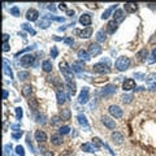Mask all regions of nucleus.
<instances>
[{"label":"nucleus","mask_w":156,"mask_h":156,"mask_svg":"<svg viewBox=\"0 0 156 156\" xmlns=\"http://www.w3.org/2000/svg\"><path fill=\"white\" fill-rule=\"evenodd\" d=\"M114 66H116V69L117 70H120V72L126 70V69L130 66V59L126 57V56L119 57V59L116 60V62H114Z\"/></svg>","instance_id":"f257e3e1"},{"label":"nucleus","mask_w":156,"mask_h":156,"mask_svg":"<svg viewBox=\"0 0 156 156\" xmlns=\"http://www.w3.org/2000/svg\"><path fill=\"white\" fill-rule=\"evenodd\" d=\"M60 70H61L62 76H64V78H65L66 81H73L74 78V74H73V70H72V68H69L68 64H66L65 61L60 62Z\"/></svg>","instance_id":"f03ea898"},{"label":"nucleus","mask_w":156,"mask_h":156,"mask_svg":"<svg viewBox=\"0 0 156 156\" xmlns=\"http://www.w3.org/2000/svg\"><path fill=\"white\" fill-rule=\"evenodd\" d=\"M92 69L95 73H99V74H108L111 72V66L104 64V62H98V64H95V65L92 66Z\"/></svg>","instance_id":"7ed1b4c3"},{"label":"nucleus","mask_w":156,"mask_h":156,"mask_svg":"<svg viewBox=\"0 0 156 156\" xmlns=\"http://www.w3.org/2000/svg\"><path fill=\"white\" fill-rule=\"evenodd\" d=\"M87 52H88V55H90L91 57H95V56H98V55L102 54V47H100L99 43H91V44L88 46Z\"/></svg>","instance_id":"20e7f679"},{"label":"nucleus","mask_w":156,"mask_h":156,"mask_svg":"<svg viewBox=\"0 0 156 156\" xmlns=\"http://www.w3.org/2000/svg\"><path fill=\"white\" fill-rule=\"evenodd\" d=\"M34 61H35V57L33 56V55H25V56L21 57L20 64L22 66H25V68H27V66L33 65V64H34Z\"/></svg>","instance_id":"39448f33"},{"label":"nucleus","mask_w":156,"mask_h":156,"mask_svg":"<svg viewBox=\"0 0 156 156\" xmlns=\"http://www.w3.org/2000/svg\"><path fill=\"white\" fill-rule=\"evenodd\" d=\"M108 111H109L111 116L114 117V119H120V117H122V114H124L122 109L119 107V105H111V107L108 108Z\"/></svg>","instance_id":"423d86ee"},{"label":"nucleus","mask_w":156,"mask_h":156,"mask_svg":"<svg viewBox=\"0 0 156 156\" xmlns=\"http://www.w3.org/2000/svg\"><path fill=\"white\" fill-rule=\"evenodd\" d=\"M114 92H116V85H107L102 88L100 95L102 96H109V95H112Z\"/></svg>","instance_id":"0eeeda50"},{"label":"nucleus","mask_w":156,"mask_h":156,"mask_svg":"<svg viewBox=\"0 0 156 156\" xmlns=\"http://www.w3.org/2000/svg\"><path fill=\"white\" fill-rule=\"evenodd\" d=\"M39 18V12L37 9H29L26 12V20L30 21V22H35V21Z\"/></svg>","instance_id":"6e6552de"},{"label":"nucleus","mask_w":156,"mask_h":156,"mask_svg":"<svg viewBox=\"0 0 156 156\" xmlns=\"http://www.w3.org/2000/svg\"><path fill=\"white\" fill-rule=\"evenodd\" d=\"M88 102V87H83L78 96V103L80 104H86Z\"/></svg>","instance_id":"1a4fd4ad"},{"label":"nucleus","mask_w":156,"mask_h":156,"mask_svg":"<svg viewBox=\"0 0 156 156\" xmlns=\"http://www.w3.org/2000/svg\"><path fill=\"white\" fill-rule=\"evenodd\" d=\"M102 122L104 124V126H107V128L111 129V130H113V129L116 128V122H114V120H112L111 117H108V116H103Z\"/></svg>","instance_id":"9d476101"},{"label":"nucleus","mask_w":156,"mask_h":156,"mask_svg":"<svg viewBox=\"0 0 156 156\" xmlns=\"http://www.w3.org/2000/svg\"><path fill=\"white\" fill-rule=\"evenodd\" d=\"M122 88L124 91H129V90H135V81L133 78H128V80H125L124 83H122Z\"/></svg>","instance_id":"9b49d317"},{"label":"nucleus","mask_w":156,"mask_h":156,"mask_svg":"<svg viewBox=\"0 0 156 156\" xmlns=\"http://www.w3.org/2000/svg\"><path fill=\"white\" fill-rule=\"evenodd\" d=\"M76 34H78L82 39H87V38L91 37V34H92V29L91 27H86L83 29V30H76Z\"/></svg>","instance_id":"f8f14e48"},{"label":"nucleus","mask_w":156,"mask_h":156,"mask_svg":"<svg viewBox=\"0 0 156 156\" xmlns=\"http://www.w3.org/2000/svg\"><path fill=\"white\" fill-rule=\"evenodd\" d=\"M3 72L5 76H8L9 78H11V80L13 78V72H12V69H11V65H9L8 60H5V59L3 60Z\"/></svg>","instance_id":"ddd939ff"},{"label":"nucleus","mask_w":156,"mask_h":156,"mask_svg":"<svg viewBox=\"0 0 156 156\" xmlns=\"http://www.w3.org/2000/svg\"><path fill=\"white\" fill-rule=\"evenodd\" d=\"M91 22H92V18H91V16L88 13H83L82 16L80 17V23L83 26H90Z\"/></svg>","instance_id":"4468645a"},{"label":"nucleus","mask_w":156,"mask_h":156,"mask_svg":"<svg viewBox=\"0 0 156 156\" xmlns=\"http://www.w3.org/2000/svg\"><path fill=\"white\" fill-rule=\"evenodd\" d=\"M112 142H113L114 145H121V143L124 142V135H122L121 133H119V131L112 133Z\"/></svg>","instance_id":"2eb2a0df"},{"label":"nucleus","mask_w":156,"mask_h":156,"mask_svg":"<svg viewBox=\"0 0 156 156\" xmlns=\"http://www.w3.org/2000/svg\"><path fill=\"white\" fill-rule=\"evenodd\" d=\"M62 142H64V139H62V135L60 133L54 134L51 137V143L54 146H60V145H62Z\"/></svg>","instance_id":"dca6fc26"},{"label":"nucleus","mask_w":156,"mask_h":156,"mask_svg":"<svg viewBox=\"0 0 156 156\" xmlns=\"http://www.w3.org/2000/svg\"><path fill=\"white\" fill-rule=\"evenodd\" d=\"M35 141H38L39 143H44L47 141V134L43 130H37L35 131Z\"/></svg>","instance_id":"f3484780"},{"label":"nucleus","mask_w":156,"mask_h":156,"mask_svg":"<svg viewBox=\"0 0 156 156\" xmlns=\"http://www.w3.org/2000/svg\"><path fill=\"white\" fill-rule=\"evenodd\" d=\"M124 11H122V9H116V11H114V13H113V20L116 21L117 23L119 22H122V21H124V18H125V16H124Z\"/></svg>","instance_id":"a211bd4d"},{"label":"nucleus","mask_w":156,"mask_h":156,"mask_svg":"<svg viewBox=\"0 0 156 156\" xmlns=\"http://www.w3.org/2000/svg\"><path fill=\"white\" fill-rule=\"evenodd\" d=\"M50 25H51V18L48 17V14L44 16V17H42V21H39V23H38V26H39L40 29H47Z\"/></svg>","instance_id":"6ab92c4d"},{"label":"nucleus","mask_w":156,"mask_h":156,"mask_svg":"<svg viewBox=\"0 0 156 156\" xmlns=\"http://www.w3.org/2000/svg\"><path fill=\"white\" fill-rule=\"evenodd\" d=\"M117 30V22L114 20L109 21L107 23V33L108 34H114V31Z\"/></svg>","instance_id":"aec40b11"},{"label":"nucleus","mask_w":156,"mask_h":156,"mask_svg":"<svg viewBox=\"0 0 156 156\" xmlns=\"http://www.w3.org/2000/svg\"><path fill=\"white\" fill-rule=\"evenodd\" d=\"M56 96H57V103H59V104H64V103L66 102V98H68L66 96V94L61 90H57Z\"/></svg>","instance_id":"412c9836"},{"label":"nucleus","mask_w":156,"mask_h":156,"mask_svg":"<svg viewBox=\"0 0 156 156\" xmlns=\"http://www.w3.org/2000/svg\"><path fill=\"white\" fill-rule=\"evenodd\" d=\"M77 119H78V122H80V124L82 125V126H85V129H86V130H88V128H90V126H88L87 119H86V116H85V114L80 113V114H78V116H77Z\"/></svg>","instance_id":"4be33fe9"},{"label":"nucleus","mask_w":156,"mask_h":156,"mask_svg":"<svg viewBox=\"0 0 156 156\" xmlns=\"http://www.w3.org/2000/svg\"><path fill=\"white\" fill-rule=\"evenodd\" d=\"M81 148H82V151H85V152H95V151L98 150L92 143H85V145L81 146Z\"/></svg>","instance_id":"5701e85b"},{"label":"nucleus","mask_w":156,"mask_h":156,"mask_svg":"<svg viewBox=\"0 0 156 156\" xmlns=\"http://www.w3.org/2000/svg\"><path fill=\"white\" fill-rule=\"evenodd\" d=\"M124 8H125V11L128 12V13H133V12H135L137 9H138V5L134 4V3H126L124 5Z\"/></svg>","instance_id":"b1692460"},{"label":"nucleus","mask_w":156,"mask_h":156,"mask_svg":"<svg viewBox=\"0 0 156 156\" xmlns=\"http://www.w3.org/2000/svg\"><path fill=\"white\" fill-rule=\"evenodd\" d=\"M77 55H78V57H80L81 60H83V61H88L90 60V55H88L87 51H85V50H80V51L77 52Z\"/></svg>","instance_id":"393cba45"},{"label":"nucleus","mask_w":156,"mask_h":156,"mask_svg":"<svg viewBox=\"0 0 156 156\" xmlns=\"http://www.w3.org/2000/svg\"><path fill=\"white\" fill-rule=\"evenodd\" d=\"M42 69L46 72V73L52 72V62L50 61V60H44V61L42 62Z\"/></svg>","instance_id":"a878e982"},{"label":"nucleus","mask_w":156,"mask_h":156,"mask_svg":"<svg viewBox=\"0 0 156 156\" xmlns=\"http://www.w3.org/2000/svg\"><path fill=\"white\" fill-rule=\"evenodd\" d=\"M70 109H68V108H64V109H61V113H60V117H61L62 120H65V121H68V120H70Z\"/></svg>","instance_id":"bb28decb"},{"label":"nucleus","mask_w":156,"mask_h":156,"mask_svg":"<svg viewBox=\"0 0 156 156\" xmlns=\"http://www.w3.org/2000/svg\"><path fill=\"white\" fill-rule=\"evenodd\" d=\"M117 8V4H114V5H112L111 8H108V9H105L104 12H103V14H102V18L103 20H107L109 16L112 14V12H113V9H116Z\"/></svg>","instance_id":"cd10ccee"},{"label":"nucleus","mask_w":156,"mask_h":156,"mask_svg":"<svg viewBox=\"0 0 156 156\" xmlns=\"http://www.w3.org/2000/svg\"><path fill=\"white\" fill-rule=\"evenodd\" d=\"M95 38H96V40L99 43H102V42H104L105 39H107V35H105V33H104V30H99L96 33V35H95Z\"/></svg>","instance_id":"c85d7f7f"},{"label":"nucleus","mask_w":156,"mask_h":156,"mask_svg":"<svg viewBox=\"0 0 156 156\" xmlns=\"http://www.w3.org/2000/svg\"><path fill=\"white\" fill-rule=\"evenodd\" d=\"M148 56V51L146 48H143V50H141V51L137 54V57H138V60H141V61H145L146 60V57Z\"/></svg>","instance_id":"c756f323"},{"label":"nucleus","mask_w":156,"mask_h":156,"mask_svg":"<svg viewBox=\"0 0 156 156\" xmlns=\"http://www.w3.org/2000/svg\"><path fill=\"white\" fill-rule=\"evenodd\" d=\"M17 77H18V80L20 81H25L30 77V73H29V72H18Z\"/></svg>","instance_id":"7c9ffc66"},{"label":"nucleus","mask_w":156,"mask_h":156,"mask_svg":"<svg viewBox=\"0 0 156 156\" xmlns=\"http://www.w3.org/2000/svg\"><path fill=\"white\" fill-rule=\"evenodd\" d=\"M66 86H68V88H69V91H70V94H76V83L73 82V81H66Z\"/></svg>","instance_id":"2f4dec72"},{"label":"nucleus","mask_w":156,"mask_h":156,"mask_svg":"<svg viewBox=\"0 0 156 156\" xmlns=\"http://www.w3.org/2000/svg\"><path fill=\"white\" fill-rule=\"evenodd\" d=\"M133 98L134 96L131 95V94H128V95H124L121 99H122V103H125V104H129V103L133 102Z\"/></svg>","instance_id":"473e14b6"},{"label":"nucleus","mask_w":156,"mask_h":156,"mask_svg":"<svg viewBox=\"0 0 156 156\" xmlns=\"http://www.w3.org/2000/svg\"><path fill=\"white\" fill-rule=\"evenodd\" d=\"M26 143H27V146H29V148H30L31 152H33V153L37 152V151H35L34 145H33V142H31V138H30V135H29V134H27V137H26Z\"/></svg>","instance_id":"72a5a7b5"},{"label":"nucleus","mask_w":156,"mask_h":156,"mask_svg":"<svg viewBox=\"0 0 156 156\" xmlns=\"http://www.w3.org/2000/svg\"><path fill=\"white\" fill-rule=\"evenodd\" d=\"M31 86H29V85H26V86H23L22 87V95L23 96H29V95H30L31 94Z\"/></svg>","instance_id":"f704fd0d"},{"label":"nucleus","mask_w":156,"mask_h":156,"mask_svg":"<svg viewBox=\"0 0 156 156\" xmlns=\"http://www.w3.org/2000/svg\"><path fill=\"white\" fill-rule=\"evenodd\" d=\"M21 27H22L23 30H26L27 33H30L31 35H35V30H34L33 27H30V26H29L27 23H22V25H21Z\"/></svg>","instance_id":"c9c22d12"},{"label":"nucleus","mask_w":156,"mask_h":156,"mask_svg":"<svg viewBox=\"0 0 156 156\" xmlns=\"http://www.w3.org/2000/svg\"><path fill=\"white\" fill-rule=\"evenodd\" d=\"M61 121H62V119H61V117H59V116H55V117H52V120H51V124H52V126H57V125H60V124H61Z\"/></svg>","instance_id":"e433bc0d"},{"label":"nucleus","mask_w":156,"mask_h":156,"mask_svg":"<svg viewBox=\"0 0 156 156\" xmlns=\"http://www.w3.org/2000/svg\"><path fill=\"white\" fill-rule=\"evenodd\" d=\"M12 146L11 145H5L4 146V156H11L12 155Z\"/></svg>","instance_id":"4c0bfd02"},{"label":"nucleus","mask_w":156,"mask_h":156,"mask_svg":"<svg viewBox=\"0 0 156 156\" xmlns=\"http://www.w3.org/2000/svg\"><path fill=\"white\" fill-rule=\"evenodd\" d=\"M69 131H70V128H69V126H61V128L59 129V133L61 134V135H66V134H69Z\"/></svg>","instance_id":"58836bf2"},{"label":"nucleus","mask_w":156,"mask_h":156,"mask_svg":"<svg viewBox=\"0 0 156 156\" xmlns=\"http://www.w3.org/2000/svg\"><path fill=\"white\" fill-rule=\"evenodd\" d=\"M70 68H72V70H73V73L74 72H76V73H82V70H83V69L81 68L80 64H73Z\"/></svg>","instance_id":"ea45409f"},{"label":"nucleus","mask_w":156,"mask_h":156,"mask_svg":"<svg viewBox=\"0 0 156 156\" xmlns=\"http://www.w3.org/2000/svg\"><path fill=\"white\" fill-rule=\"evenodd\" d=\"M9 12H11V14L14 16V17H18V16H20V9H18V7H12Z\"/></svg>","instance_id":"a19ab883"},{"label":"nucleus","mask_w":156,"mask_h":156,"mask_svg":"<svg viewBox=\"0 0 156 156\" xmlns=\"http://www.w3.org/2000/svg\"><path fill=\"white\" fill-rule=\"evenodd\" d=\"M23 116V112H22V108L21 107H17L16 108V117H17V120H21Z\"/></svg>","instance_id":"79ce46f5"},{"label":"nucleus","mask_w":156,"mask_h":156,"mask_svg":"<svg viewBox=\"0 0 156 156\" xmlns=\"http://www.w3.org/2000/svg\"><path fill=\"white\" fill-rule=\"evenodd\" d=\"M92 145L95 146L96 148H100L103 146V143L100 142V139L99 138H92Z\"/></svg>","instance_id":"37998d69"},{"label":"nucleus","mask_w":156,"mask_h":156,"mask_svg":"<svg viewBox=\"0 0 156 156\" xmlns=\"http://www.w3.org/2000/svg\"><path fill=\"white\" fill-rule=\"evenodd\" d=\"M16 153H17L18 156H25V151H23L22 146H17V147H16Z\"/></svg>","instance_id":"c03bdc74"},{"label":"nucleus","mask_w":156,"mask_h":156,"mask_svg":"<svg viewBox=\"0 0 156 156\" xmlns=\"http://www.w3.org/2000/svg\"><path fill=\"white\" fill-rule=\"evenodd\" d=\"M148 62L150 64H153V62H156V48L152 51V54H151L150 59H148Z\"/></svg>","instance_id":"a18cd8bd"},{"label":"nucleus","mask_w":156,"mask_h":156,"mask_svg":"<svg viewBox=\"0 0 156 156\" xmlns=\"http://www.w3.org/2000/svg\"><path fill=\"white\" fill-rule=\"evenodd\" d=\"M22 130H20V131H17V133H12V138H14V139H20L21 137H22Z\"/></svg>","instance_id":"49530a36"},{"label":"nucleus","mask_w":156,"mask_h":156,"mask_svg":"<svg viewBox=\"0 0 156 156\" xmlns=\"http://www.w3.org/2000/svg\"><path fill=\"white\" fill-rule=\"evenodd\" d=\"M34 47H26V48H23V50H21V51H18L17 54H16V57L17 56H20L21 54H23V52H26V51H30V50H33Z\"/></svg>","instance_id":"de8ad7c7"},{"label":"nucleus","mask_w":156,"mask_h":156,"mask_svg":"<svg viewBox=\"0 0 156 156\" xmlns=\"http://www.w3.org/2000/svg\"><path fill=\"white\" fill-rule=\"evenodd\" d=\"M37 121L39 122V124H44V122H46L44 116H42V114H38V116H37Z\"/></svg>","instance_id":"09e8293b"},{"label":"nucleus","mask_w":156,"mask_h":156,"mask_svg":"<svg viewBox=\"0 0 156 156\" xmlns=\"http://www.w3.org/2000/svg\"><path fill=\"white\" fill-rule=\"evenodd\" d=\"M57 54H59L57 48H56V47H52V50H51V57H57Z\"/></svg>","instance_id":"8fccbe9b"},{"label":"nucleus","mask_w":156,"mask_h":156,"mask_svg":"<svg viewBox=\"0 0 156 156\" xmlns=\"http://www.w3.org/2000/svg\"><path fill=\"white\" fill-rule=\"evenodd\" d=\"M64 43H66V44H69V46H73L74 40H73V38H65V39H64Z\"/></svg>","instance_id":"3c124183"},{"label":"nucleus","mask_w":156,"mask_h":156,"mask_svg":"<svg viewBox=\"0 0 156 156\" xmlns=\"http://www.w3.org/2000/svg\"><path fill=\"white\" fill-rule=\"evenodd\" d=\"M29 105L33 108V111L37 109V102H35V100H30V102H29Z\"/></svg>","instance_id":"603ef678"},{"label":"nucleus","mask_w":156,"mask_h":156,"mask_svg":"<svg viewBox=\"0 0 156 156\" xmlns=\"http://www.w3.org/2000/svg\"><path fill=\"white\" fill-rule=\"evenodd\" d=\"M11 129H12V130H18V131H20L21 126L18 124H14V125H11Z\"/></svg>","instance_id":"864d4df0"},{"label":"nucleus","mask_w":156,"mask_h":156,"mask_svg":"<svg viewBox=\"0 0 156 156\" xmlns=\"http://www.w3.org/2000/svg\"><path fill=\"white\" fill-rule=\"evenodd\" d=\"M59 9H61V11H65V12H68V9H66V4H59Z\"/></svg>","instance_id":"5fc2aeb1"},{"label":"nucleus","mask_w":156,"mask_h":156,"mask_svg":"<svg viewBox=\"0 0 156 156\" xmlns=\"http://www.w3.org/2000/svg\"><path fill=\"white\" fill-rule=\"evenodd\" d=\"M3 51H4V52L9 51V44H8V42L4 43V44H3Z\"/></svg>","instance_id":"6e6d98bb"},{"label":"nucleus","mask_w":156,"mask_h":156,"mask_svg":"<svg viewBox=\"0 0 156 156\" xmlns=\"http://www.w3.org/2000/svg\"><path fill=\"white\" fill-rule=\"evenodd\" d=\"M8 39H9V35H8V34H4V35H3V42L7 43V42H8Z\"/></svg>","instance_id":"4d7b16f0"},{"label":"nucleus","mask_w":156,"mask_h":156,"mask_svg":"<svg viewBox=\"0 0 156 156\" xmlns=\"http://www.w3.org/2000/svg\"><path fill=\"white\" fill-rule=\"evenodd\" d=\"M66 16H69V17H73V16H74V11H68V12H66Z\"/></svg>","instance_id":"13d9d810"},{"label":"nucleus","mask_w":156,"mask_h":156,"mask_svg":"<svg viewBox=\"0 0 156 156\" xmlns=\"http://www.w3.org/2000/svg\"><path fill=\"white\" fill-rule=\"evenodd\" d=\"M7 98H8V91L3 90V99H7Z\"/></svg>","instance_id":"bf43d9fd"},{"label":"nucleus","mask_w":156,"mask_h":156,"mask_svg":"<svg viewBox=\"0 0 156 156\" xmlns=\"http://www.w3.org/2000/svg\"><path fill=\"white\" fill-rule=\"evenodd\" d=\"M48 9H50V11H52V12H55V11H56V8H55V5H54V4H50V5H48Z\"/></svg>","instance_id":"052dcab7"},{"label":"nucleus","mask_w":156,"mask_h":156,"mask_svg":"<svg viewBox=\"0 0 156 156\" xmlns=\"http://www.w3.org/2000/svg\"><path fill=\"white\" fill-rule=\"evenodd\" d=\"M43 156H54V153L52 152H50V151H47L46 153H43Z\"/></svg>","instance_id":"680f3d73"},{"label":"nucleus","mask_w":156,"mask_h":156,"mask_svg":"<svg viewBox=\"0 0 156 156\" xmlns=\"http://www.w3.org/2000/svg\"><path fill=\"white\" fill-rule=\"evenodd\" d=\"M148 7H150L151 9H156V4H148Z\"/></svg>","instance_id":"e2e57ef3"},{"label":"nucleus","mask_w":156,"mask_h":156,"mask_svg":"<svg viewBox=\"0 0 156 156\" xmlns=\"http://www.w3.org/2000/svg\"><path fill=\"white\" fill-rule=\"evenodd\" d=\"M150 88L151 90H156V83H152V85L150 86Z\"/></svg>","instance_id":"0e129e2a"}]
</instances>
